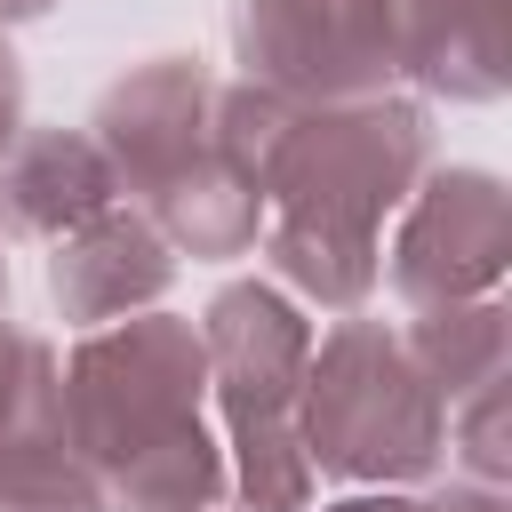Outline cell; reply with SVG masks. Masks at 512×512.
<instances>
[{"instance_id": "6da1fadb", "label": "cell", "mask_w": 512, "mask_h": 512, "mask_svg": "<svg viewBox=\"0 0 512 512\" xmlns=\"http://www.w3.org/2000/svg\"><path fill=\"white\" fill-rule=\"evenodd\" d=\"M208 352L176 312H128L80 336L56 376L64 440L104 480V512H208L224 504V456L200 424Z\"/></svg>"}, {"instance_id": "7a4b0ae2", "label": "cell", "mask_w": 512, "mask_h": 512, "mask_svg": "<svg viewBox=\"0 0 512 512\" xmlns=\"http://www.w3.org/2000/svg\"><path fill=\"white\" fill-rule=\"evenodd\" d=\"M424 160H432V120L408 96L296 112L264 176L272 272L312 304L352 312L376 288V224L424 184Z\"/></svg>"}, {"instance_id": "3957f363", "label": "cell", "mask_w": 512, "mask_h": 512, "mask_svg": "<svg viewBox=\"0 0 512 512\" xmlns=\"http://www.w3.org/2000/svg\"><path fill=\"white\" fill-rule=\"evenodd\" d=\"M296 432L312 472L336 480H424L448 456V400L408 360L400 328L336 320L304 360Z\"/></svg>"}, {"instance_id": "277c9868", "label": "cell", "mask_w": 512, "mask_h": 512, "mask_svg": "<svg viewBox=\"0 0 512 512\" xmlns=\"http://www.w3.org/2000/svg\"><path fill=\"white\" fill-rule=\"evenodd\" d=\"M200 352H208V384H216L224 424H232V456H240L232 472H240L248 512H304L312 480H320L304 456V432H296L304 360H312L304 312L264 280H232L208 304Z\"/></svg>"}, {"instance_id": "5b68a950", "label": "cell", "mask_w": 512, "mask_h": 512, "mask_svg": "<svg viewBox=\"0 0 512 512\" xmlns=\"http://www.w3.org/2000/svg\"><path fill=\"white\" fill-rule=\"evenodd\" d=\"M232 48L248 88H272L296 112L392 96V72H400L392 0H240Z\"/></svg>"}, {"instance_id": "8992f818", "label": "cell", "mask_w": 512, "mask_h": 512, "mask_svg": "<svg viewBox=\"0 0 512 512\" xmlns=\"http://www.w3.org/2000/svg\"><path fill=\"white\" fill-rule=\"evenodd\" d=\"M504 256H512L504 184H496L488 168H440V176L416 184V200H408V216H400L392 288H400L416 312L472 304V296H496Z\"/></svg>"}, {"instance_id": "52a82bcc", "label": "cell", "mask_w": 512, "mask_h": 512, "mask_svg": "<svg viewBox=\"0 0 512 512\" xmlns=\"http://www.w3.org/2000/svg\"><path fill=\"white\" fill-rule=\"evenodd\" d=\"M96 152L112 168V184L128 192H168L176 176H192L216 152V80L192 56H152L144 72H128L120 88H104L96 104Z\"/></svg>"}, {"instance_id": "ba28073f", "label": "cell", "mask_w": 512, "mask_h": 512, "mask_svg": "<svg viewBox=\"0 0 512 512\" xmlns=\"http://www.w3.org/2000/svg\"><path fill=\"white\" fill-rule=\"evenodd\" d=\"M168 280H176L168 240H160L144 216H128V208L88 216V224H80V232H64V240H56V256H48V288H56V304H64V320H72V328L128 320V312H136V304H152Z\"/></svg>"}, {"instance_id": "9c48e42d", "label": "cell", "mask_w": 512, "mask_h": 512, "mask_svg": "<svg viewBox=\"0 0 512 512\" xmlns=\"http://www.w3.org/2000/svg\"><path fill=\"white\" fill-rule=\"evenodd\" d=\"M112 192L120 184H112L96 136H80V128H32L0 152V232L64 240L88 216H104Z\"/></svg>"}, {"instance_id": "30bf717a", "label": "cell", "mask_w": 512, "mask_h": 512, "mask_svg": "<svg viewBox=\"0 0 512 512\" xmlns=\"http://www.w3.org/2000/svg\"><path fill=\"white\" fill-rule=\"evenodd\" d=\"M400 72H416L448 104H496L504 64V0H392Z\"/></svg>"}, {"instance_id": "8fae6325", "label": "cell", "mask_w": 512, "mask_h": 512, "mask_svg": "<svg viewBox=\"0 0 512 512\" xmlns=\"http://www.w3.org/2000/svg\"><path fill=\"white\" fill-rule=\"evenodd\" d=\"M400 344H408V360L424 368V384L456 408L464 392H480V384L504 376V304H496V296H472V304L416 312Z\"/></svg>"}, {"instance_id": "7c38bea8", "label": "cell", "mask_w": 512, "mask_h": 512, "mask_svg": "<svg viewBox=\"0 0 512 512\" xmlns=\"http://www.w3.org/2000/svg\"><path fill=\"white\" fill-rule=\"evenodd\" d=\"M0 512H104V480L64 440V424L0 448Z\"/></svg>"}, {"instance_id": "4fadbf2b", "label": "cell", "mask_w": 512, "mask_h": 512, "mask_svg": "<svg viewBox=\"0 0 512 512\" xmlns=\"http://www.w3.org/2000/svg\"><path fill=\"white\" fill-rule=\"evenodd\" d=\"M56 376H64V368H56L48 336L0 320V448H8V440H32V432H48V424H64Z\"/></svg>"}, {"instance_id": "5bb4252c", "label": "cell", "mask_w": 512, "mask_h": 512, "mask_svg": "<svg viewBox=\"0 0 512 512\" xmlns=\"http://www.w3.org/2000/svg\"><path fill=\"white\" fill-rule=\"evenodd\" d=\"M448 432H456V448H464V472H472L480 488H496V480H504V376L480 384V392H464V400L448 408Z\"/></svg>"}, {"instance_id": "9a60e30c", "label": "cell", "mask_w": 512, "mask_h": 512, "mask_svg": "<svg viewBox=\"0 0 512 512\" xmlns=\"http://www.w3.org/2000/svg\"><path fill=\"white\" fill-rule=\"evenodd\" d=\"M328 512H504L496 488H448V496H360V504H328Z\"/></svg>"}, {"instance_id": "2e32d148", "label": "cell", "mask_w": 512, "mask_h": 512, "mask_svg": "<svg viewBox=\"0 0 512 512\" xmlns=\"http://www.w3.org/2000/svg\"><path fill=\"white\" fill-rule=\"evenodd\" d=\"M24 136V72H16V56H8V40H0V152Z\"/></svg>"}, {"instance_id": "e0dca14e", "label": "cell", "mask_w": 512, "mask_h": 512, "mask_svg": "<svg viewBox=\"0 0 512 512\" xmlns=\"http://www.w3.org/2000/svg\"><path fill=\"white\" fill-rule=\"evenodd\" d=\"M56 0H0V24H24V16H48Z\"/></svg>"}, {"instance_id": "ac0fdd59", "label": "cell", "mask_w": 512, "mask_h": 512, "mask_svg": "<svg viewBox=\"0 0 512 512\" xmlns=\"http://www.w3.org/2000/svg\"><path fill=\"white\" fill-rule=\"evenodd\" d=\"M0 304H8V256H0Z\"/></svg>"}, {"instance_id": "d6986e66", "label": "cell", "mask_w": 512, "mask_h": 512, "mask_svg": "<svg viewBox=\"0 0 512 512\" xmlns=\"http://www.w3.org/2000/svg\"><path fill=\"white\" fill-rule=\"evenodd\" d=\"M208 512H224V504H208Z\"/></svg>"}]
</instances>
